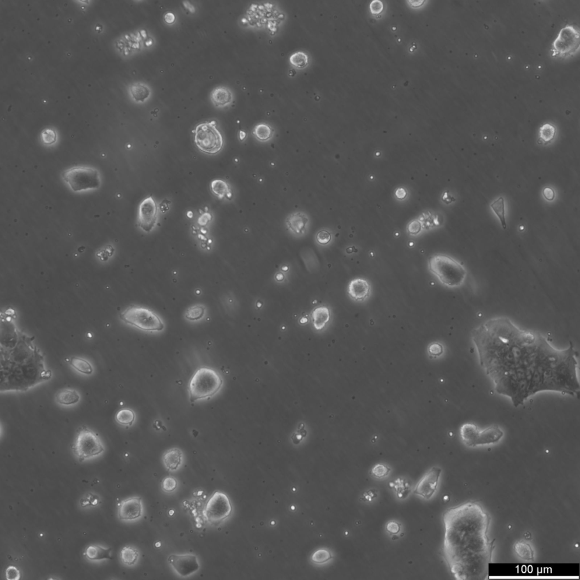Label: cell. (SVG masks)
<instances>
[{"mask_svg": "<svg viewBox=\"0 0 580 580\" xmlns=\"http://www.w3.org/2000/svg\"><path fill=\"white\" fill-rule=\"evenodd\" d=\"M254 135L261 141L271 139L273 135V130L271 126L266 124H260L255 126L254 130Z\"/></svg>", "mask_w": 580, "mask_h": 580, "instance_id": "4dcf8cb0", "label": "cell"}, {"mask_svg": "<svg viewBox=\"0 0 580 580\" xmlns=\"http://www.w3.org/2000/svg\"><path fill=\"white\" fill-rule=\"evenodd\" d=\"M56 401L63 405H71L78 403L80 396L78 392L73 389H62L55 396Z\"/></svg>", "mask_w": 580, "mask_h": 580, "instance_id": "7402d4cb", "label": "cell"}, {"mask_svg": "<svg viewBox=\"0 0 580 580\" xmlns=\"http://www.w3.org/2000/svg\"><path fill=\"white\" fill-rule=\"evenodd\" d=\"M100 498L97 495L92 494H89L86 496L85 498H83L80 500V505L82 507H85L87 505L96 506L99 504Z\"/></svg>", "mask_w": 580, "mask_h": 580, "instance_id": "ab89813d", "label": "cell"}, {"mask_svg": "<svg viewBox=\"0 0 580 580\" xmlns=\"http://www.w3.org/2000/svg\"><path fill=\"white\" fill-rule=\"evenodd\" d=\"M390 472H391V469L388 466L382 465V464H378L372 468L371 474L374 477L381 479V478L387 477Z\"/></svg>", "mask_w": 580, "mask_h": 580, "instance_id": "74e56055", "label": "cell"}, {"mask_svg": "<svg viewBox=\"0 0 580 580\" xmlns=\"http://www.w3.org/2000/svg\"><path fill=\"white\" fill-rule=\"evenodd\" d=\"M371 287L368 281L363 279H354L348 287L350 297L356 301H362L370 294Z\"/></svg>", "mask_w": 580, "mask_h": 580, "instance_id": "9a60e30c", "label": "cell"}, {"mask_svg": "<svg viewBox=\"0 0 580 580\" xmlns=\"http://www.w3.org/2000/svg\"><path fill=\"white\" fill-rule=\"evenodd\" d=\"M386 530L391 534H397L400 532V526L399 523L396 521H390L386 525Z\"/></svg>", "mask_w": 580, "mask_h": 580, "instance_id": "f6af8a7d", "label": "cell"}, {"mask_svg": "<svg viewBox=\"0 0 580 580\" xmlns=\"http://www.w3.org/2000/svg\"><path fill=\"white\" fill-rule=\"evenodd\" d=\"M491 208L493 209L494 212L497 214V216L500 220L501 226L503 229L505 230L507 228V224H506L505 217V205L504 200L502 198H500L492 203L491 205Z\"/></svg>", "mask_w": 580, "mask_h": 580, "instance_id": "836d02e7", "label": "cell"}, {"mask_svg": "<svg viewBox=\"0 0 580 580\" xmlns=\"http://www.w3.org/2000/svg\"><path fill=\"white\" fill-rule=\"evenodd\" d=\"M1 391H26L35 385L51 379L52 372L45 370L43 357H1Z\"/></svg>", "mask_w": 580, "mask_h": 580, "instance_id": "7a4b0ae2", "label": "cell"}, {"mask_svg": "<svg viewBox=\"0 0 580 580\" xmlns=\"http://www.w3.org/2000/svg\"><path fill=\"white\" fill-rule=\"evenodd\" d=\"M233 507L227 496L216 491L207 500L203 510V515L211 524L217 525L229 517Z\"/></svg>", "mask_w": 580, "mask_h": 580, "instance_id": "30bf717a", "label": "cell"}, {"mask_svg": "<svg viewBox=\"0 0 580 580\" xmlns=\"http://www.w3.org/2000/svg\"><path fill=\"white\" fill-rule=\"evenodd\" d=\"M72 451L79 461L83 462L100 455L104 451V448L97 434L86 426H82L77 430Z\"/></svg>", "mask_w": 580, "mask_h": 580, "instance_id": "52a82bcc", "label": "cell"}, {"mask_svg": "<svg viewBox=\"0 0 580 580\" xmlns=\"http://www.w3.org/2000/svg\"><path fill=\"white\" fill-rule=\"evenodd\" d=\"M407 229H408L410 234L416 235L419 233L420 231L421 224L418 221L414 220L409 224Z\"/></svg>", "mask_w": 580, "mask_h": 580, "instance_id": "bcb514c9", "label": "cell"}, {"mask_svg": "<svg viewBox=\"0 0 580 580\" xmlns=\"http://www.w3.org/2000/svg\"><path fill=\"white\" fill-rule=\"evenodd\" d=\"M580 48V33L578 27L568 24L560 31L551 49L552 57L567 59L578 54Z\"/></svg>", "mask_w": 580, "mask_h": 580, "instance_id": "ba28073f", "label": "cell"}, {"mask_svg": "<svg viewBox=\"0 0 580 580\" xmlns=\"http://www.w3.org/2000/svg\"><path fill=\"white\" fill-rule=\"evenodd\" d=\"M290 62L295 68L304 69L308 65L309 57L303 52H295L290 56Z\"/></svg>", "mask_w": 580, "mask_h": 580, "instance_id": "1f68e13d", "label": "cell"}, {"mask_svg": "<svg viewBox=\"0 0 580 580\" xmlns=\"http://www.w3.org/2000/svg\"><path fill=\"white\" fill-rule=\"evenodd\" d=\"M515 550L516 554L522 560L526 561L534 560V551L530 544L525 541L521 540L517 542L515 545Z\"/></svg>", "mask_w": 580, "mask_h": 580, "instance_id": "484cf974", "label": "cell"}, {"mask_svg": "<svg viewBox=\"0 0 580 580\" xmlns=\"http://www.w3.org/2000/svg\"><path fill=\"white\" fill-rule=\"evenodd\" d=\"M557 128L550 123L543 124L540 129L539 143H544V145L550 143L556 136Z\"/></svg>", "mask_w": 580, "mask_h": 580, "instance_id": "d4e9b609", "label": "cell"}, {"mask_svg": "<svg viewBox=\"0 0 580 580\" xmlns=\"http://www.w3.org/2000/svg\"><path fill=\"white\" fill-rule=\"evenodd\" d=\"M312 316L315 329L322 330L329 321V309L325 306L316 308L313 311Z\"/></svg>", "mask_w": 580, "mask_h": 580, "instance_id": "603a6c76", "label": "cell"}, {"mask_svg": "<svg viewBox=\"0 0 580 580\" xmlns=\"http://www.w3.org/2000/svg\"><path fill=\"white\" fill-rule=\"evenodd\" d=\"M135 420V414L132 410L124 408L118 411L115 415V420L122 426H131Z\"/></svg>", "mask_w": 580, "mask_h": 580, "instance_id": "83f0119b", "label": "cell"}, {"mask_svg": "<svg viewBox=\"0 0 580 580\" xmlns=\"http://www.w3.org/2000/svg\"><path fill=\"white\" fill-rule=\"evenodd\" d=\"M168 561L175 570L184 577L198 571L200 567L198 558L193 555H171Z\"/></svg>", "mask_w": 580, "mask_h": 580, "instance_id": "4fadbf2b", "label": "cell"}, {"mask_svg": "<svg viewBox=\"0 0 580 580\" xmlns=\"http://www.w3.org/2000/svg\"><path fill=\"white\" fill-rule=\"evenodd\" d=\"M409 2H410L411 5H412L413 6L417 7V6H419L422 5V3L424 1H409Z\"/></svg>", "mask_w": 580, "mask_h": 580, "instance_id": "f907efd6", "label": "cell"}, {"mask_svg": "<svg viewBox=\"0 0 580 580\" xmlns=\"http://www.w3.org/2000/svg\"><path fill=\"white\" fill-rule=\"evenodd\" d=\"M428 352L431 356H440L443 352V347L437 342L431 343L428 347Z\"/></svg>", "mask_w": 580, "mask_h": 580, "instance_id": "7bdbcfd3", "label": "cell"}, {"mask_svg": "<svg viewBox=\"0 0 580 580\" xmlns=\"http://www.w3.org/2000/svg\"><path fill=\"white\" fill-rule=\"evenodd\" d=\"M333 558L332 554L328 550L319 549L312 554L311 560L316 564H323L328 562Z\"/></svg>", "mask_w": 580, "mask_h": 580, "instance_id": "e575fe53", "label": "cell"}, {"mask_svg": "<svg viewBox=\"0 0 580 580\" xmlns=\"http://www.w3.org/2000/svg\"><path fill=\"white\" fill-rule=\"evenodd\" d=\"M331 235H330L328 231L325 230L319 232L317 236H316V239H317L319 243L324 245L329 243L330 241L331 240Z\"/></svg>", "mask_w": 580, "mask_h": 580, "instance_id": "b9f144b4", "label": "cell"}, {"mask_svg": "<svg viewBox=\"0 0 580 580\" xmlns=\"http://www.w3.org/2000/svg\"><path fill=\"white\" fill-rule=\"evenodd\" d=\"M62 178L75 192L97 189L100 186V172L93 168H70L62 172Z\"/></svg>", "mask_w": 580, "mask_h": 580, "instance_id": "5b68a950", "label": "cell"}, {"mask_svg": "<svg viewBox=\"0 0 580 580\" xmlns=\"http://www.w3.org/2000/svg\"><path fill=\"white\" fill-rule=\"evenodd\" d=\"M308 222L307 217L301 213L291 214L286 220L287 226L289 229L297 234L304 233Z\"/></svg>", "mask_w": 580, "mask_h": 580, "instance_id": "ffe728a7", "label": "cell"}, {"mask_svg": "<svg viewBox=\"0 0 580 580\" xmlns=\"http://www.w3.org/2000/svg\"><path fill=\"white\" fill-rule=\"evenodd\" d=\"M177 481L175 478L172 477H168L164 478L161 483V487L164 491L171 493L174 491L177 487Z\"/></svg>", "mask_w": 580, "mask_h": 580, "instance_id": "f35d334b", "label": "cell"}, {"mask_svg": "<svg viewBox=\"0 0 580 580\" xmlns=\"http://www.w3.org/2000/svg\"><path fill=\"white\" fill-rule=\"evenodd\" d=\"M239 137H240V140H242L245 138L246 133L244 132L240 131V134H239Z\"/></svg>", "mask_w": 580, "mask_h": 580, "instance_id": "816d5d0a", "label": "cell"}, {"mask_svg": "<svg viewBox=\"0 0 580 580\" xmlns=\"http://www.w3.org/2000/svg\"><path fill=\"white\" fill-rule=\"evenodd\" d=\"M129 89L133 99L137 102H143L150 95V88L144 83H133Z\"/></svg>", "mask_w": 580, "mask_h": 580, "instance_id": "cb8c5ba5", "label": "cell"}, {"mask_svg": "<svg viewBox=\"0 0 580 580\" xmlns=\"http://www.w3.org/2000/svg\"><path fill=\"white\" fill-rule=\"evenodd\" d=\"M5 578L8 580H19L20 579V572L16 567L10 565L6 569Z\"/></svg>", "mask_w": 580, "mask_h": 580, "instance_id": "60d3db41", "label": "cell"}, {"mask_svg": "<svg viewBox=\"0 0 580 580\" xmlns=\"http://www.w3.org/2000/svg\"><path fill=\"white\" fill-rule=\"evenodd\" d=\"M397 480L395 487L397 496L400 499H405L409 495L411 491V486L405 480Z\"/></svg>", "mask_w": 580, "mask_h": 580, "instance_id": "8d00e7d4", "label": "cell"}, {"mask_svg": "<svg viewBox=\"0 0 580 580\" xmlns=\"http://www.w3.org/2000/svg\"><path fill=\"white\" fill-rule=\"evenodd\" d=\"M111 548L93 544L88 546L83 555L87 560L91 561H100L112 560Z\"/></svg>", "mask_w": 580, "mask_h": 580, "instance_id": "d6986e66", "label": "cell"}, {"mask_svg": "<svg viewBox=\"0 0 580 580\" xmlns=\"http://www.w3.org/2000/svg\"><path fill=\"white\" fill-rule=\"evenodd\" d=\"M223 380L218 372L212 368L201 367L193 375L189 383L190 401L213 397L222 387Z\"/></svg>", "mask_w": 580, "mask_h": 580, "instance_id": "277c9868", "label": "cell"}, {"mask_svg": "<svg viewBox=\"0 0 580 580\" xmlns=\"http://www.w3.org/2000/svg\"><path fill=\"white\" fill-rule=\"evenodd\" d=\"M211 100L215 106L223 107L233 101V94L226 87H218L211 93Z\"/></svg>", "mask_w": 580, "mask_h": 580, "instance_id": "ac0fdd59", "label": "cell"}, {"mask_svg": "<svg viewBox=\"0 0 580 580\" xmlns=\"http://www.w3.org/2000/svg\"><path fill=\"white\" fill-rule=\"evenodd\" d=\"M164 20L167 24H172L175 22V16L173 13H168L165 15Z\"/></svg>", "mask_w": 580, "mask_h": 580, "instance_id": "c3c4849f", "label": "cell"}, {"mask_svg": "<svg viewBox=\"0 0 580 580\" xmlns=\"http://www.w3.org/2000/svg\"><path fill=\"white\" fill-rule=\"evenodd\" d=\"M543 195L547 201H553L555 197V193L553 189L550 187L544 188L543 190Z\"/></svg>", "mask_w": 580, "mask_h": 580, "instance_id": "7dc6e473", "label": "cell"}, {"mask_svg": "<svg viewBox=\"0 0 580 580\" xmlns=\"http://www.w3.org/2000/svg\"><path fill=\"white\" fill-rule=\"evenodd\" d=\"M139 557L138 551L131 546H125L120 552V558L122 563L129 566L135 564Z\"/></svg>", "mask_w": 580, "mask_h": 580, "instance_id": "f1b7e54d", "label": "cell"}, {"mask_svg": "<svg viewBox=\"0 0 580 580\" xmlns=\"http://www.w3.org/2000/svg\"><path fill=\"white\" fill-rule=\"evenodd\" d=\"M370 8L371 13L373 15H379V14H380L382 12L383 9H384V5H383L381 1L376 0V1H373L370 3Z\"/></svg>", "mask_w": 580, "mask_h": 580, "instance_id": "ee69618b", "label": "cell"}, {"mask_svg": "<svg viewBox=\"0 0 580 580\" xmlns=\"http://www.w3.org/2000/svg\"><path fill=\"white\" fill-rule=\"evenodd\" d=\"M70 364L77 371L85 375H91L93 372L92 365L89 361L83 359L73 357L70 360Z\"/></svg>", "mask_w": 580, "mask_h": 580, "instance_id": "f546056e", "label": "cell"}, {"mask_svg": "<svg viewBox=\"0 0 580 580\" xmlns=\"http://www.w3.org/2000/svg\"><path fill=\"white\" fill-rule=\"evenodd\" d=\"M480 431L476 424L467 423L463 424L460 428V436L463 443L469 447H475Z\"/></svg>", "mask_w": 580, "mask_h": 580, "instance_id": "e0dca14e", "label": "cell"}, {"mask_svg": "<svg viewBox=\"0 0 580 580\" xmlns=\"http://www.w3.org/2000/svg\"><path fill=\"white\" fill-rule=\"evenodd\" d=\"M441 472L440 467H432L417 483L414 493L427 500L430 499L438 490Z\"/></svg>", "mask_w": 580, "mask_h": 580, "instance_id": "7c38bea8", "label": "cell"}, {"mask_svg": "<svg viewBox=\"0 0 580 580\" xmlns=\"http://www.w3.org/2000/svg\"><path fill=\"white\" fill-rule=\"evenodd\" d=\"M211 189H212L214 194L220 199H222L226 196L227 198L231 197L229 185L226 182L220 180V179H216L212 182Z\"/></svg>", "mask_w": 580, "mask_h": 580, "instance_id": "4316f807", "label": "cell"}, {"mask_svg": "<svg viewBox=\"0 0 580 580\" xmlns=\"http://www.w3.org/2000/svg\"><path fill=\"white\" fill-rule=\"evenodd\" d=\"M406 195V192L402 188H400L396 192V196L399 199H403Z\"/></svg>", "mask_w": 580, "mask_h": 580, "instance_id": "681fc988", "label": "cell"}, {"mask_svg": "<svg viewBox=\"0 0 580 580\" xmlns=\"http://www.w3.org/2000/svg\"><path fill=\"white\" fill-rule=\"evenodd\" d=\"M122 321L146 332H160L164 329L161 319L152 311L142 307H129L120 315Z\"/></svg>", "mask_w": 580, "mask_h": 580, "instance_id": "8992f818", "label": "cell"}, {"mask_svg": "<svg viewBox=\"0 0 580 580\" xmlns=\"http://www.w3.org/2000/svg\"><path fill=\"white\" fill-rule=\"evenodd\" d=\"M158 206L152 197H149L140 203L137 224L140 228L146 232L152 231L158 222Z\"/></svg>", "mask_w": 580, "mask_h": 580, "instance_id": "8fae6325", "label": "cell"}, {"mask_svg": "<svg viewBox=\"0 0 580 580\" xmlns=\"http://www.w3.org/2000/svg\"><path fill=\"white\" fill-rule=\"evenodd\" d=\"M429 269L445 286L458 287L465 279V268L456 260L448 256L435 255L428 260Z\"/></svg>", "mask_w": 580, "mask_h": 580, "instance_id": "3957f363", "label": "cell"}, {"mask_svg": "<svg viewBox=\"0 0 580 580\" xmlns=\"http://www.w3.org/2000/svg\"><path fill=\"white\" fill-rule=\"evenodd\" d=\"M41 140L44 145L52 146L57 142L58 135L55 130L47 128L41 133Z\"/></svg>", "mask_w": 580, "mask_h": 580, "instance_id": "d590c367", "label": "cell"}, {"mask_svg": "<svg viewBox=\"0 0 580 580\" xmlns=\"http://www.w3.org/2000/svg\"><path fill=\"white\" fill-rule=\"evenodd\" d=\"M182 452L178 448H172L164 453L163 460L168 470H177L181 463Z\"/></svg>", "mask_w": 580, "mask_h": 580, "instance_id": "44dd1931", "label": "cell"}, {"mask_svg": "<svg viewBox=\"0 0 580 580\" xmlns=\"http://www.w3.org/2000/svg\"><path fill=\"white\" fill-rule=\"evenodd\" d=\"M195 142L203 153L213 155L219 153L223 146V139L216 122H202L196 126Z\"/></svg>", "mask_w": 580, "mask_h": 580, "instance_id": "9c48e42d", "label": "cell"}, {"mask_svg": "<svg viewBox=\"0 0 580 580\" xmlns=\"http://www.w3.org/2000/svg\"><path fill=\"white\" fill-rule=\"evenodd\" d=\"M141 498H131L121 501L119 508V518L121 520L138 519L142 515Z\"/></svg>", "mask_w": 580, "mask_h": 580, "instance_id": "5bb4252c", "label": "cell"}, {"mask_svg": "<svg viewBox=\"0 0 580 580\" xmlns=\"http://www.w3.org/2000/svg\"><path fill=\"white\" fill-rule=\"evenodd\" d=\"M205 307L202 305H196L189 308L185 312V318L188 320L195 321L201 319L205 314Z\"/></svg>", "mask_w": 580, "mask_h": 580, "instance_id": "d6a6232c", "label": "cell"}, {"mask_svg": "<svg viewBox=\"0 0 580 580\" xmlns=\"http://www.w3.org/2000/svg\"><path fill=\"white\" fill-rule=\"evenodd\" d=\"M503 435V432L498 425H492L485 430L480 431L476 446L497 443L501 440Z\"/></svg>", "mask_w": 580, "mask_h": 580, "instance_id": "2e32d148", "label": "cell"}, {"mask_svg": "<svg viewBox=\"0 0 580 580\" xmlns=\"http://www.w3.org/2000/svg\"><path fill=\"white\" fill-rule=\"evenodd\" d=\"M445 533L442 557L459 580L488 579L495 541L487 535L491 518L477 501L448 509L442 517Z\"/></svg>", "mask_w": 580, "mask_h": 580, "instance_id": "6da1fadb", "label": "cell"}]
</instances>
